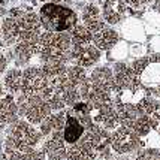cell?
<instances>
[{
    "instance_id": "obj_1",
    "label": "cell",
    "mask_w": 160,
    "mask_h": 160,
    "mask_svg": "<svg viewBox=\"0 0 160 160\" xmlns=\"http://www.w3.org/2000/svg\"><path fill=\"white\" fill-rule=\"evenodd\" d=\"M41 33V21L35 12L14 9L0 24V39L5 47H14L21 41L39 39Z\"/></svg>"
},
{
    "instance_id": "obj_2",
    "label": "cell",
    "mask_w": 160,
    "mask_h": 160,
    "mask_svg": "<svg viewBox=\"0 0 160 160\" xmlns=\"http://www.w3.org/2000/svg\"><path fill=\"white\" fill-rule=\"evenodd\" d=\"M112 75H114V93H112L114 102L139 103L144 96V90L132 66L126 63H117L112 69Z\"/></svg>"
},
{
    "instance_id": "obj_3",
    "label": "cell",
    "mask_w": 160,
    "mask_h": 160,
    "mask_svg": "<svg viewBox=\"0 0 160 160\" xmlns=\"http://www.w3.org/2000/svg\"><path fill=\"white\" fill-rule=\"evenodd\" d=\"M70 35L69 32H42L39 36L38 56L42 63H70Z\"/></svg>"
},
{
    "instance_id": "obj_4",
    "label": "cell",
    "mask_w": 160,
    "mask_h": 160,
    "mask_svg": "<svg viewBox=\"0 0 160 160\" xmlns=\"http://www.w3.org/2000/svg\"><path fill=\"white\" fill-rule=\"evenodd\" d=\"M41 139L42 135L36 129V126L27 123L26 120L18 118L12 124H9L6 141H5V151L8 156L28 151L36 148Z\"/></svg>"
},
{
    "instance_id": "obj_5",
    "label": "cell",
    "mask_w": 160,
    "mask_h": 160,
    "mask_svg": "<svg viewBox=\"0 0 160 160\" xmlns=\"http://www.w3.org/2000/svg\"><path fill=\"white\" fill-rule=\"evenodd\" d=\"M39 21L43 32H70L78 24V15L73 9L58 3H45L39 11Z\"/></svg>"
},
{
    "instance_id": "obj_6",
    "label": "cell",
    "mask_w": 160,
    "mask_h": 160,
    "mask_svg": "<svg viewBox=\"0 0 160 160\" xmlns=\"http://www.w3.org/2000/svg\"><path fill=\"white\" fill-rule=\"evenodd\" d=\"M144 93L160 98V54L141 57L130 64Z\"/></svg>"
},
{
    "instance_id": "obj_7",
    "label": "cell",
    "mask_w": 160,
    "mask_h": 160,
    "mask_svg": "<svg viewBox=\"0 0 160 160\" xmlns=\"http://www.w3.org/2000/svg\"><path fill=\"white\" fill-rule=\"evenodd\" d=\"M115 108H117L120 124L129 127L141 138L147 136L153 129L154 130L157 129L153 120L144 112L141 103H115Z\"/></svg>"
},
{
    "instance_id": "obj_8",
    "label": "cell",
    "mask_w": 160,
    "mask_h": 160,
    "mask_svg": "<svg viewBox=\"0 0 160 160\" xmlns=\"http://www.w3.org/2000/svg\"><path fill=\"white\" fill-rule=\"evenodd\" d=\"M18 106V115L20 118L26 120L27 123L33 126H39L43 120L51 114V108L47 100L42 96H27V94H18L15 98Z\"/></svg>"
},
{
    "instance_id": "obj_9",
    "label": "cell",
    "mask_w": 160,
    "mask_h": 160,
    "mask_svg": "<svg viewBox=\"0 0 160 160\" xmlns=\"http://www.w3.org/2000/svg\"><path fill=\"white\" fill-rule=\"evenodd\" d=\"M109 147L114 151V154H118V156L133 154L142 148V138L138 136L129 127L120 124L118 127L111 130Z\"/></svg>"
},
{
    "instance_id": "obj_10",
    "label": "cell",
    "mask_w": 160,
    "mask_h": 160,
    "mask_svg": "<svg viewBox=\"0 0 160 160\" xmlns=\"http://www.w3.org/2000/svg\"><path fill=\"white\" fill-rule=\"evenodd\" d=\"M49 79L43 73L41 66H28L22 70L21 93L27 96H42L48 88Z\"/></svg>"
},
{
    "instance_id": "obj_11",
    "label": "cell",
    "mask_w": 160,
    "mask_h": 160,
    "mask_svg": "<svg viewBox=\"0 0 160 160\" xmlns=\"http://www.w3.org/2000/svg\"><path fill=\"white\" fill-rule=\"evenodd\" d=\"M100 57H102V52L93 43L78 47V48H70V63L77 64L82 69L94 68V64L99 63Z\"/></svg>"
},
{
    "instance_id": "obj_12",
    "label": "cell",
    "mask_w": 160,
    "mask_h": 160,
    "mask_svg": "<svg viewBox=\"0 0 160 160\" xmlns=\"http://www.w3.org/2000/svg\"><path fill=\"white\" fill-rule=\"evenodd\" d=\"M90 115L94 124L100 126L106 130H114L115 127L120 126L118 114H117V108H115L114 102L103 105L100 108H96V109H91Z\"/></svg>"
},
{
    "instance_id": "obj_13",
    "label": "cell",
    "mask_w": 160,
    "mask_h": 160,
    "mask_svg": "<svg viewBox=\"0 0 160 160\" xmlns=\"http://www.w3.org/2000/svg\"><path fill=\"white\" fill-rule=\"evenodd\" d=\"M98 153L88 138L82 133V136L75 142L66 145V160H96Z\"/></svg>"
},
{
    "instance_id": "obj_14",
    "label": "cell",
    "mask_w": 160,
    "mask_h": 160,
    "mask_svg": "<svg viewBox=\"0 0 160 160\" xmlns=\"http://www.w3.org/2000/svg\"><path fill=\"white\" fill-rule=\"evenodd\" d=\"M99 9L102 12L105 22L115 26L121 22L126 17L127 5H126V0H102Z\"/></svg>"
},
{
    "instance_id": "obj_15",
    "label": "cell",
    "mask_w": 160,
    "mask_h": 160,
    "mask_svg": "<svg viewBox=\"0 0 160 160\" xmlns=\"http://www.w3.org/2000/svg\"><path fill=\"white\" fill-rule=\"evenodd\" d=\"M66 121H64V127H63L62 136L66 145L75 144L84 133V126L81 120L77 117V114L72 111L70 108H66Z\"/></svg>"
},
{
    "instance_id": "obj_16",
    "label": "cell",
    "mask_w": 160,
    "mask_h": 160,
    "mask_svg": "<svg viewBox=\"0 0 160 160\" xmlns=\"http://www.w3.org/2000/svg\"><path fill=\"white\" fill-rule=\"evenodd\" d=\"M88 81L91 85L108 93H114V75L112 69L108 66H94L88 72Z\"/></svg>"
},
{
    "instance_id": "obj_17",
    "label": "cell",
    "mask_w": 160,
    "mask_h": 160,
    "mask_svg": "<svg viewBox=\"0 0 160 160\" xmlns=\"http://www.w3.org/2000/svg\"><path fill=\"white\" fill-rule=\"evenodd\" d=\"M81 20H82L81 24H82L88 32H91L93 35L98 33L99 30H102V28L106 26L100 9H99V6H96L94 3H87V5L82 8V11H81Z\"/></svg>"
},
{
    "instance_id": "obj_18",
    "label": "cell",
    "mask_w": 160,
    "mask_h": 160,
    "mask_svg": "<svg viewBox=\"0 0 160 160\" xmlns=\"http://www.w3.org/2000/svg\"><path fill=\"white\" fill-rule=\"evenodd\" d=\"M42 153L45 154L47 160H66V142L62 133H56L52 136L45 138Z\"/></svg>"
},
{
    "instance_id": "obj_19",
    "label": "cell",
    "mask_w": 160,
    "mask_h": 160,
    "mask_svg": "<svg viewBox=\"0 0 160 160\" xmlns=\"http://www.w3.org/2000/svg\"><path fill=\"white\" fill-rule=\"evenodd\" d=\"M39 51V39L21 41L12 47V58L17 64L28 63Z\"/></svg>"
},
{
    "instance_id": "obj_20",
    "label": "cell",
    "mask_w": 160,
    "mask_h": 160,
    "mask_svg": "<svg viewBox=\"0 0 160 160\" xmlns=\"http://www.w3.org/2000/svg\"><path fill=\"white\" fill-rule=\"evenodd\" d=\"M64 121H66V111H56L51 112L47 118L39 124V133L42 138H48L56 133H62L63 127H64Z\"/></svg>"
},
{
    "instance_id": "obj_21",
    "label": "cell",
    "mask_w": 160,
    "mask_h": 160,
    "mask_svg": "<svg viewBox=\"0 0 160 160\" xmlns=\"http://www.w3.org/2000/svg\"><path fill=\"white\" fill-rule=\"evenodd\" d=\"M120 41V35L115 28L105 26L102 30L93 35V45L102 52V51H111Z\"/></svg>"
},
{
    "instance_id": "obj_22",
    "label": "cell",
    "mask_w": 160,
    "mask_h": 160,
    "mask_svg": "<svg viewBox=\"0 0 160 160\" xmlns=\"http://www.w3.org/2000/svg\"><path fill=\"white\" fill-rule=\"evenodd\" d=\"M20 118L15 96L3 94L0 98V124H12Z\"/></svg>"
},
{
    "instance_id": "obj_23",
    "label": "cell",
    "mask_w": 160,
    "mask_h": 160,
    "mask_svg": "<svg viewBox=\"0 0 160 160\" xmlns=\"http://www.w3.org/2000/svg\"><path fill=\"white\" fill-rule=\"evenodd\" d=\"M21 78H22V70L18 68H12V69H8L5 72V77H3V88L8 91V94H12V96H18L21 93Z\"/></svg>"
},
{
    "instance_id": "obj_24",
    "label": "cell",
    "mask_w": 160,
    "mask_h": 160,
    "mask_svg": "<svg viewBox=\"0 0 160 160\" xmlns=\"http://www.w3.org/2000/svg\"><path fill=\"white\" fill-rule=\"evenodd\" d=\"M69 35H70V43H72L70 48H78V47H84V45L93 43V33L88 32L79 22L70 30Z\"/></svg>"
},
{
    "instance_id": "obj_25",
    "label": "cell",
    "mask_w": 160,
    "mask_h": 160,
    "mask_svg": "<svg viewBox=\"0 0 160 160\" xmlns=\"http://www.w3.org/2000/svg\"><path fill=\"white\" fill-rule=\"evenodd\" d=\"M69 64L66 63H42L41 68L43 70V73L47 75L48 79H56V78L62 77L63 73L66 72Z\"/></svg>"
},
{
    "instance_id": "obj_26",
    "label": "cell",
    "mask_w": 160,
    "mask_h": 160,
    "mask_svg": "<svg viewBox=\"0 0 160 160\" xmlns=\"http://www.w3.org/2000/svg\"><path fill=\"white\" fill-rule=\"evenodd\" d=\"M9 160H47L45 154L42 153V150H28V151H22V153H15L8 156Z\"/></svg>"
},
{
    "instance_id": "obj_27",
    "label": "cell",
    "mask_w": 160,
    "mask_h": 160,
    "mask_svg": "<svg viewBox=\"0 0 160 160\" xmlns=\"http://www.w3.org/2000/svg\"><path fill=\"white\" fill-rule=\"evenodd\" d=\"M133 160H160V148H141Z\"/></svg>"
},
{
    "instance_id": "obj_28",
    "label": "cell",
    "mask_w": 160,
    "mask_h": 160,
    "mask_svg": "<svg viewBox=\"0 0 160 160\" xmlns=\"http://www.w3.org/2000/svg\"><path fill=\"white\" fill-rule=\"evenodd\" d=\"M6 68H8V58H6V56L0 51V77L6 72Z\"/></svg>"
},
{
    "instance_id": "obj_29",
    "label": "cell",
    "mask_w": 160,
    "mask_h": 160,
    "mask_svg": "<svg viewBox=\"0 0 160 160\" xmlns=\"http://www.w3.org/2000/svg\"><path fill=\"white\" fill-rule=\"evenodd\" d=\"M102 160H133V159H129L126 156H118V154H109V156L103 157Z\"/></svg>"
},
{
    "instance_id": "obj_30",
    "label": "cell",
    "mask_w": 160,
    "mask_h": 160,
    "mask_svg": "<svg viewBox=\"0 0 160 160\" xmlns=\"http://www.w3.org/2000/svg\"><path fill=\"white\" fill-rule=\"evenodd\" d=\"M154 9H156V11H157V12H159L160 14V0H156V2H154Z\"/></svg>"
},
{
    "instance_id": "obj_31",
    "label": "cell",
    "mask_w": 160,
    "mask_h": 160,
    "mask_svg": "<svg viewBox=\"0 0 160 160\" xmlns=\"http://www.w3.org/2000/svg\"><path fill=\"white\" fill-rule=\"evenodd\" d=\"M66 2H70V0H49V3H58V5L66 3Z\"/></svg>"
},
{
    "instance_id": "obj_32",
    "label": "cell",
    "mask_w": 160,
    "mask_h": 160,
    "mask_svg": "<svg viewBox=\"0 0 160 160\" xmlns=\"http://www.w3.org/2000/svg\"><path fill=\"white\" fill-rule=\"evenodd\" d=\"M5 94V88H3V85H2V82H0V98Z\"/></svg>"
},
{
    "instance_id": "obj_33",
    "label": "cell",
    "mask_w": 160,
    "mask_h": 160,
    "mask_svg": "<svg viewBox=\"0 0 160 160\" xmlns=\"http://www.w3.org/2000/svg\"><path fill=\"white\" fill-rule=\"evenodd\" d=\"M156 130H157V133H159V138H160V124L157 126V129H156Z\"/></svg>"
},
{
    "instance_id": "obj_34",
    "label": "cell",
    "mask_w": 160,
    "mask_h": 160,
    "mask_svg": "<svg viewBox=\"0 0 160 160\" xmlns=\"http://www.w3.org/2000/svg\"><path fill=\"white\" fill-rule=\"evenodd\" d=\"M0 5H2V0H0Z\"/></svg>"
}]
</instances>
